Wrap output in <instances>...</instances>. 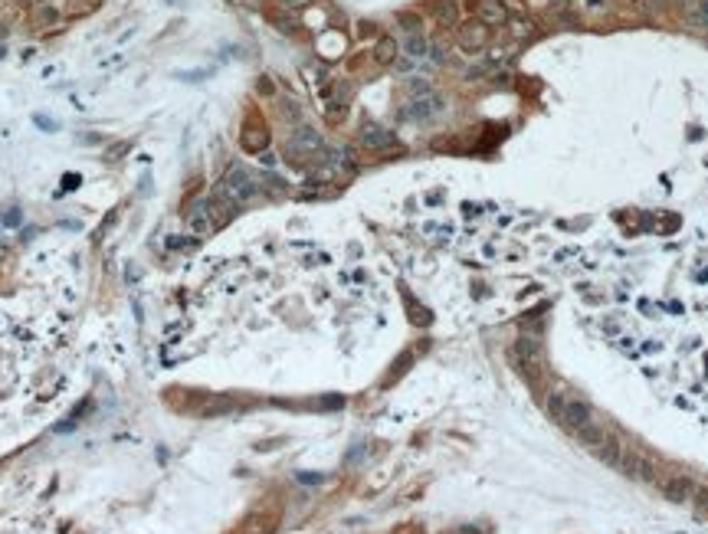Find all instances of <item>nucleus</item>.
<instances>
[{"mask_svg":"<svg viewBox=\"0 0 708 534\" xmlns=\"http://www.w3.org/2000/svg\"><path fill=\"white\" fill-rule=\"evenodd\" d=\"M547 413H551V420H554L558 426H564V430L574 433L577 426H584V423L590 420V406L584 400H571V397L551 393V400H547Z\"/></svg>","mask_w":708,"mask_h":534,"instance_id":"f257e3e1","label":"nucleus"},{"mask_svg":"<svg viewBox=\"0 0 708 534\" xmlns=\"http://www.w3.org/2000/svg\"><path fill=\"white\" fill-rule=\"evenodd\" d=\"M279 518H282L279 505H259V508H252L250 515L236 524V534H272L279 528Z\"/></svg>","mask_w":708,"mask_h":534,"instance_id":"f03ea898","label":"nucleus"},{"mask_svg":"<svg viewBox=\"0 0 708 534\" xmlns=\"http://www.w3.org/2000/svg\"><path fill=\"white\" fill-rule=\"evenodd\" d=\"M220 187L233 197L236 204H246V200H250V197H256V191H259L256 178H252L243 164H230V171H226V174H223V180H220Z\"/></svg>","mask_w":708,"mask_h":534,"instance_id":"7ed1b4c3","label":"nucleus"},{"mask_svg":"<svg viewBox=\"0 0 708 534\" xmlns=\"http://www.w3.org/2000/svg\"><path fill=\"white\" fill-rule=\"evenodd\" d=\"M239 145H243V151H250V154H263L266 148H269V125H266L263 115H246V121H243V132H239Z\"/></svg>","mask_w":708,"mask_h":534,"instance_id":"20e7f679","label":"nucleus"},{"mask_svg":"<svg viewBox=\"0 0 708 534\" xmlns=\"http://www.w3.org/2000/svg\"><path fill=\"white\" fill-rule=\"evenodd\" d=\"M488 40H492V33H488V27L482 20H466V23L456 27V46L462 53H482L488 46Z\"/></svg>","mask_w":708,"mask_h":534,"instance_id":"39448f33","label":"nucleus"},{"mask_svg":"<svg viewBox=\"0 0 708 534\" xmlns=\"http://www.w3.org/2000/svg\"><path fill=\"white\" fill-rule=\"evenodd\" d=\"M617 469L626 478H639V482H656V462L646 459L643 452H623L617 462Z\"/></svg>","mask_w":708,"mask_h":534,"instance_id":"423d86ee","label":"nucleus"},{"mask_svg":"<svg viewBox=\"0 0 708 534\" xmlns=\"http://www.w3.org/2000/svg\"><path fill=\"white\" fill-rule=\"evenodd\" d=\"M518 364H521V371H525V377H541V348H538V341H531V338H521L518 341Z\"/></svg>","mask_w":708,"mask_h":534,"instance_id":"0eeeda50","label":"nucleus"},{"mask_svg":"<svg viewBox=\"0 0 708 534\" xmlns=\"http://www.w3.org/2000/svg\"><path fill=\"white\" fill-rule=\"evenodd\" d=\"M407 112H410L413 121H433L442 112V95L429 92V95H423V99H413Z\"/></svg>","mask_w":708,"mask_h":534,"instance_id":"6e6552de","label":"nucleus"},{"mask_svg":"<svg viewBox=\"0 0 708 534\" xmlns=\"http://www.w3.org/2000/svg\"><path fill=\"white\" fill-rule=\"evenodd\" d=\"M475 20H482L486 27H502L508 20L505 0H475Z\"/></svg>","mask_w":708,"mask_h":534,"instance_id":"1a4fd4ad","label":"nucleus"},{"mask_svg":"<svg viewBox=\"0 0 708 534\" xmlns=\"http://www.w3.org/2000/svg\"><path fill=\"white\" fill-rule=\"evenodd\" d=\"M663 495L669 498V502H676V505H685L689 498L695 495V485H692V478H685V475H676V478H669L663 485Z\"/></svg>","mask_w":708,"mask_h":534,"instance_id":"9d476101","label":"nucleus"},{"mask_svg":"<svg viewBox=\"0 0 708 534\" xmlns=\"http://www.w3.org/2000/svg\"><path fill=\"white\" fill-rule=\"evenodd\" d=\"M390 145H394V134L384 132L381 125H364V128H361V148L384 151V148H390Z\"/></svg>","mask_w":708,"mask_h":534,"instance_id":"9b49d317","label":"nucleus"},{"mask_svg":"<svg viewBox=\"0 0 708 534\" xmlns=\"http://www.w3.org/2000/svg\"><path fill=\"white\" fill-rule=\"evenodd\" d=\"M574 439L584 446V449H590V452H593V449H600V443L606 439V430H604V426H597L593 420H587L584 426H577V430H574Z\"/></svg>","mask_w":708,"mask_h":534,"instance_id":"f8f14e48","label":"nucleus"},{"mask_svg":"<svg viewBox=\"0 0 708 534\" xmlns=\"http://www.w3.org/2000/svg\"><path fill=\"white\" fill-rule=\"evenodd\" d=\"M56 23H59L56 7H49V3L33 7V14H30V27H33V30H49V27H56Z\"/></svg>","mask_w":708,"mask_h":534,"instance_id":"ddd939ff","label":"nucleus"},{"mask_svg":"<svg viewBox=\"0 0 708 534\" xmlns=\"http://www.w3.org/2000/svg\"><path fill=\"white\" fill-rule=\"evenodd\" d=\"M433 14H436V23H440L442 30H449V27H456V20H459V3L456 0H436Z\"/></svg>","mask_w":708,"mask_h":534,"instance_id":"4468645a","label":"nucleus"},{"mask_svg":"<svg viewBox=\"0 0 708 534\" xmlns=\"http://www.w3.org/2000/svg\"><path fill=\"white\" fill-rule=\"evenodd\" d=\"M374 60L381 62V66H390V62L397 60V40H394V36H381L377 46H374Z\"/></svg>","mask_w":708,"mask_h":534,"instance_id":"2eb2a0df","label":"nucleus"},{"mask_svg":"<svg viewBox=\"0 0 708 534\" xmlns=\"http://www.w3.org/2000/svg\"><path fill=\"white\" fill-rule=\"evenodd\" d=\"M593 456H597V459H600V462H606V465H617V462H620V456H623V452H620L617 439H613V436H606L604 443H600V449H593Z\"/></svg>","mask_w":708,"mask_h":534,"instance_id":"dca6fc26","label":"nucleus"},{"mask_svg":"<svg viewBox=\"0 0 708 534\" xmlns=\"http://www.w3.org/2000/svg\"><path fill=\"white\" fill-rule=\"evenodd\" d=\"M403 49L410 53V60H423V56H429V43L420 36V33H410V36L403 40Z\"/></svg>","mask_w":708,"mask_h":534,"instance_id":"f3484780","label":"nucleus"},{"mask_svg":"<svg viewBox=\"0 0 708 534\" xmlns=\"http://www.w3.org/2000/svg\"><path fill=\"white\" fill-rule=\"evenodd\" d=\"M505 23H508V33H512V36H531V33H534V23L525 20V16H508Z\"/></svg>","mask_w":708,"mask_h":534,"instance_id":"a211bd4d","label":"nucleus"},{"mask_svg":"<svg viewBox=\"0 0 708 534\" xmlns=\"http://www.w3.org/2000/svg\"><path fill=\"white\" fill-rule=\"evenodd\" d=\"M397 23L407 33H420V27H423V20H420L416 14H397Z\"/></svg>","mask_w":708,"mask_h":534,"instance_id":"6ab92c4d","label":"nucleus"},{"mask_svg":"<svg viewBox=\"0 0 708 534\" xmlns=\"http://www.w3.org/2000/svg\"><path fill=\"white\" fill-rule=\"evenodd\" d=\"M407 312H410V318H416L413 325H429V312L427 308H420L413 298H407Z\"/></svg>","mask_w":708,"mask_h":534,"instance_id":"aec40b11","label":"nucleus"},{"mask_svg":"<svg viewBox=\"0 0 708 534\" xmlns=\"http://www.w3.org/2000/svg\"><path fill=\"white\" fill-rule=\"evenodd\" d=\"M551 10H554L560 20H574V14H571V0H551Z\"/></svg>","mask_w":708,"mask_h":534,"instance_id":"412c9836","label":"nucleus"},{"mask_svg":"<svg viewBox=\"0 0 708 534\" xmlns=\"http://www.w3.org/2000/svg\"><path fill=\"white\" fill-rule=\"evenodd\" d=\"M282 115L289 121H302V108H298V102H289V99H285V102H282Z\"/></svg>","mask_w":708,"mask_h":534,"instance_id":"4be33fe9","label":"nucleus"},{"mask_svg":"<svg viewBox=\"0 0 708 534\" xmlns=\"http://www.w3.org/2000/svg\"><path fill=\"white\" fill-rule=\"evenodd\" d=\"M390 534H423V528H420V524H400V528H394Z\"/></svg>","mask_w":708,"mask_h":534,"instance_id":"5701e85b","label":"nucleus"},{"mask_svg":"<svg viewBox=\"0 0 708 534\" xmlns=\"http://www.w3.org/2000/svg\"><path fill=\"white\" fill-rule=\"evenodd\" d=\"M259 92H263V95H272V82H269V79H259Z\"/></svg>","mask_w":708,"mask_h":534,"instance_id":"b1692460","label":"nucleus"},{"mask_svg":"<svg viewBox=\"0 0 708 534\" xmlns=\"http://www.w3.org/2000/svg\"><path fill=\"white\" fill-rule=\"evenodd\" d=\"M374 33V23H361V36H370Z\"/></svg>","mask_w":708,"mask_h":534,"instance_id":"393cba45","label":"nucleus"},{"mask_svg":"<svg viewBox=\"0 0 708 534\" xmlns=\"http://www.w3.org/2000/svg\"><path fill=\"white\" fill-rule=\"evenodd\" d=\"M620 3H623V7H639L643 0H620Z\"/></svg>","mask_w":708,"mask_h":534,"instance_id":"a878e982","label":"nucleus"},{"mask_svg":"<svg viewBox=\"0 0 708 534\" xmlns=\"http://www.w3.org/2000/svg\"><path fill=\"white\" fill-rule=\"evenodd\" d=\"M282 3H289V7H292V3H298V0H282Z\"/></svg>","mask_w":708,"mask_h":534,"instance_id":"bb28decb","label":"nucleus"},{"mask_svg":"<svg viewBox=\"0 0 708 534\" xmlns=\"http://www.w3.org/2000/svg\"><path fill=\"white\" fill-rule=\"evenodd\" d=\"M512 3H518V0H512Z\"/></svg>","mask_w":708,"mask_h":534,"instance_id":"cd10ccee","label":"nucleus"}]
</instances>
